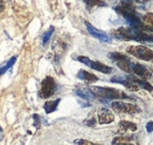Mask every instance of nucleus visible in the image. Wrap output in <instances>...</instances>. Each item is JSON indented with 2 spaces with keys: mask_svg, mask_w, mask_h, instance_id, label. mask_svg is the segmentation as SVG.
Returning <instances> with one entry per match:
<instances>
[{
  "mask_svg": "<svg viewBox=\"0 0 153 145\" xmlns=\"http://www.w3.org/2000/svg\"><path fill=\"white\" fill-rule=\"evenodd\" d=\"M57 88V84L55 82V79L53 77H46L42 82H41V87H40V95L41 98L47 99L51 97L56 92Z\"/></svg>",
  "mask_w": 153,
  "mask_h": 145,
  "instance_id": "5",
  "label": "nucleus"
},
{
  "mask_svg": "<svg viewBox=\"0 0 153 145\" xmlns=\"http://www.w3.org/2000/svg\"><path fill=\"white\" fill-rule=\"evenodd\" d=\"M0 132H2V127L1 126H0Z\"/></svg>",
  "mask_w": 153,
  "mask_h": 145,
  "instance_id": "27",
  "label": "nucleus"
},
{
  "mask_svg": "<svg viewBox=\"0 0 153 145\" xmlns=\"http://www.w3.org/2000/svg\"><path fill=\"white\" fill-rule=\"evenodd\" d=\"M152 30H153V28H152Z\"/></svg>",
  "mask_w": 153,
  "mask_h": 145,
  "instance_id": "28",
  "label": "nucleus"
},
{
  "mask_svg": "<svg viewBox=\"0 0 153 145\" xmlns=\"http://www.w3.org/2000/svg\"><path fill=\"white\" fill-rule=\"evenodd\" d=\"M76 59H78V61L82 62V63H84L85 65L89 66L90 68H92V70H98V72H102V74L108 75V74L111 72V70H112V68H111L110 66L105 65V64L100 63V62H98V61H92V60H90L89 58L85 57V56H79V57H76Z\"/></svg>",
  "mask_w": 153,
  "mask_h": 145,
  "instance_id": "6",
  "label": "nucleus"
},
{
  "mask_svg": "<svg viewBox=\"0 0 153 145\" xmlns=\"http://www.w3.org/2000/svg\"><path fill=\"white\" fill-rule=\"evenodd\" d=\"M90 90H92L96 97H100L102 99H122L127 98L126 94L120 92L119 90L111 87H101V86H92Z\"/></svg>",
  "mask_w": 153,
  "mask_h": 145,
  "instance_id": "1",
  "label": "nucleus"
},
{
  "mask_svg": "<svg viewBox=\"0 0 153 145\" xmlns=\"http://www.w3.org/2000/svg\"><path fill=\"white\" fill-rule=\"evenodd\" d=\"M84 124L87 126H90V127H94V126H96V118L90 115L89 117L84 121Z\"/></svg>",
  "mask_w": 153,
  "mask_h": 145,
  "instance_id": "21",
  "label": "nucleus"
},
{
  "mask_svg": "<svg viewBox=\"0 0 153 145\" xmlns=\"http://www.w3.org/2000/svg\"><path fill=\"white\" fill-rule=\"evenodd\" d=\"M109 59H111L121 70H123L124 72H131V64L132 62L130 61L129 58H127V56L123 55L121 53L117 52H112V53L108 54Z\"/></svg>",
  "mask_w": 153,
  "mask_h": 145,
  "instance_id": "3",
  "label": "nucleus"
},
{
  "mask_svg": "<svg viewBox=\"0 0 153 145\" xmlns=\"http://www.w3.org/2000/svg\"><path fill=\"white\" fill-rule=\"evenodd\" d=\"M121 84L125 86L127 90H131V92H138V90H140V86L138 85L137 83H135V82L132 81V80L128 79L127 77H125V79L122 81Z\"/></svg>",
  "mask_w": 153,
  "mask_h": 145,
  "instance_id": "15",
  "label": "nucleus"
},
{
  "mask_svg": "<svg viewBox=\"0 0 153 145\" xmlns=\"http://www.w3.org/2000/svg\"><path fill=\"white\" fill-rule=\"evenodd\" d=\"M137 129V126L135 123L130 121H121L119 124V132L124 134L127 132H135Z\"/></svg>",
  "mask_w": 153,
  "mask_h": 145,
  "instance_id": "12",
  "label": "nucleus"
},
{
  "mask_svg": "<svg viewBox=\"0 0 153 145\" xmlns=\"http://www.w3.org/2000/svg\"><path fill=\"white\" fill-rule=\"evenodd\" d=\"M146 129L148 132H153V122L152 121H149L146 125Z\"/></svg>",
  "mask_w": 153,
  "mask_h": 145,
  "instance_id": "25",
  "label": "nucleus"
},
{
  "mask_svg": "<svg viewBox=\"0 0 153 145\" xmlns=\"http://www.w3.org/2000/svg\"><path fill=\"white\" fill-rule=\"evenodd\" d=\"M88 9L94 7H106V2L104 0H83Z\"/></svg>",
  "mask_w": 153,
  "mask_h": 145,
  "instance_id": "16",
  "label": "nucleus"
},
{
  "mask_svg": "<svg viewBox=\"0 0 153 145\" xmlns=\"http://www.w3.org/2000/svg\"><path fill=\"white\" fill-rule=\"evenodd\" d=\"M16 60H17V57H16V56H14V57H12L11 59L9 60V62L7 63V65L3 66L2 68H0V76L3 75V74H4V72H7V70H10V68H11L12 66H13L14 64L16 63Z\"/></svg>",
  "mask_w": 153,
  "mask_h": 145,
  "instance_id": "18",
  "label": "nucleus"
},
{
  "mask_svg": "<svg viewBox=\"0 0 153 145\" xmlns=\"http://www.w3.org/2000/svg\"><path fill=\"white\" fill-rule=\"evenodd\" d=\"M98 118H99V123L102 124V125L103 124H109L114 121L113 114L108 108H105V107H103V108H101L99 111Z\"/></svg>",
  "mask_w": 153,
  "mask_h": 145,
  "instance_id": "9",
  "label": "nucleus"
},
{
  "mask_svg": "<svg viewBox=\"0 0 153 145\" xmlns=\"http://www.w3.org/2000/svg\"><path fill=\"white\" fill-rule=\"evenodd\" d=\"M133 140L132 137H117V138H114L112 141L113 145L117 144H130V141Z\"/></svg>",
  "mask_w": 153,
  "mask_h": 145,
  "instance_id": "17",
  "label": "nucleus"
},
{
  "mask_svg": "<svg viewBox=\"0 0 153 145\" xmlns=\"http://www.w3.org/2000/svg\"><path fill=\"white\" fill-rule=\"evenodd\" d=\"M111 108L115 111L117 114H137L140 111V107L137 105L131 104V103H125L122 101H114L111 103Z\"/></svg>",
  "mask_w": 153,
  "mask_h": 145,
  "instance_id": "4",
  "label": "nucleus"
},
{
  "mask_svg": "<svg viewBox=\"0 0 153 145\" xmlns=\"http://www.w3.org/2000/svg\"><path fill=\"white\" fill-rule=\"evenodd\" d=\"M33 118H34V126H36L37 128H39L40 127V124H41V119H40V117H39V115L35 114V115L33 116Z\"/></svg>",
  "mask_w": 153,
  "mask_h": 145,
  "instance_id": "23",
  "label": "nucleus"
},
{
  "mask_svg": "<svg viewBox=\"0 0 153 145\" xmlns=\"http://www.w3.org/2000/svg\"><path fill=\"white\" fill-rule=\"evenodd\" d=\"M76 76H78V78H79V79L83 80V81L87 82V83L97 82L99 80V78L97 77L96 75H94V74H91V72H86V70H80Z\"/></svg>",
  "mask_w": 153,
  "mask_h": 145,
  "instance_id": "10",
  "label": "nucleus"
},
{
  "mask_svg": "<svg viewBox=\"0 0 153 145\" xmlns=\"http://www.w3.org/2000/svg\"><path fill=\"white\" fill-rule=\"evenodd\" d=\"M125 79V77H123V76H114V77L111 78V82H113V83H122V81Z\"/></svg>",
  "mask_w": 153,
  "mask_h": 145,
  "instance_id": "24",
  "label": "nucleus"
},
{
  "mask_svg": "<svg viewBox=\"0 0 153 145\" xmlns=\"http://www.w3.org/2000/svg\"><path fill=\"white\" fill-rule=\"evenodd\" d=\"M76 95L79 96L80 98H82L83 100H94L96 98V95L92 93L91 90H88V88H76Z\"/></svg>",
  "mask_w": 153,
  "mask_h": 145,
  "instance_id": "11",
  "label": "nucleus"
},
{
  "mask_svg": "<svg viewBox=\"0 0 153 145\" xmlns=\"http://www.w3.org/2000/svg\"><path fill=\"white\" fill-rule=\"evenodd\" d=\"M53 31H55V28H53V26H51V28H48V31L43 35V37H42L43 45H46L47 43H48V41L51 40V35L53 34Z\"/></svg>",
  "mask_w": 153,
  "mask_h": 145,
  "instance_id": "19",
  "label": "nucleus"
},
{
  "mask_svg": "<svg viewBox=\"0 0 153 145\" xmlns=\"http://www.w3.org/2000/svg\"><path fill=\"white\" fill-rule=\"evenodd\" d=\"M85 25H86V28H87L88 33H89L91 36H94V38L99 39V40L102 41V42H106V43L111 42V37L108 36L105 32L98 30V28H94V25H91L88 21H85Z\"/></svg>",
  "mask_w": 153,
  "mask_h": 145,
  "instance_id": "7",
  "label": "nucleus"
},
{
  "mask_svg": "<svg viewBox=\"0 0 153 145\" xmlns=\"http://www.w3.org/2000/svg\"><path fill=\"white\" fill-rule=\"evenodd\" d=\"M127 52L131 54L132 56L138 58L140 60L148 62H153V51L143 45H137V46H130L127 49Z\"/></svg>",
  "mask_w": 153,
  "mask_h": 145,
  "instance_id": "2",
  "label": "nucleus"
},
{
  "mask_svg": "<svg viewBox=\"0 0 153 145\" xmlns=\"http://www.w3.org/2000/svg\"><path fill=\"white\" fill-rule=\"evenodd\" d=\"M134 1L140 2V3H145V2H147V1H149V0H134Z\"/></svg>",
  "mask_w": 153,
  "mask_h": 145,
  "instance_id": "26",
  "label": "nucleus"
},
{
  "mask_svg": "<svg viewBox=\"0 0 153 145\" xmlns=\"http://www.w3.org/2000/svg\"><path fill=\"white\" fill-rule=\"evenodd\" d=\"M128 79H130V80H132V81H134L135 83H137L138 85L140 86V87H143V88H145L146 90H148V92H152L153 90V86L151 85L149 82H147L145 79H138V78H136L135 76H128Z\"/></svg>",
  "mask_w": 153,
  "mask_h": 145,
  "instance_id": "13",
  "label": "nucleus"
},
{
  "mask_svg": "<svg viewBox=\"0 0 153 145\" xmlns=\"http://www.w3.org/2000/svg\"><path fill=\"white\" fill-rule=\"evenodd\" d=\"M61 99H56V100H51V101H46L44 104V111L46 114H51L57 109L58 105H59Z\"/></svg>",
  "mask_w": 153,
  "mask_h": 145,
  "instance_id": "14",
  "label": "nucleus"
},
{
  "mask_svg": "<svg viewBox=\"0 0 153 145\" xmlns=\"http://www.w3.org/2000/svg\"><path fill=\"white\" fill-rule=\"evenodd\" d=\"M131 72L135 74L136 76H138L142 79H149V78L152 77V74H151V72H149L148 68L140 63L131 64Z\"/></svg>",
  "mask_w": 153,
  "mask_h": 145,
  "instance_id": "8",
  "label": "nucleus"
},
{
  "mask_svg": "<svg viewBox=\"0 0 153 145\" xmlns=\"http://www.w3.org/2000/svg\"><path fill=\"white\" fill-rule=\"evenodd\" d=\"M74 144H80V145H92L94 143L90 142L88 140H84V139H76L74 141Z\"/></svg>",
  "mask_w": 153,
  "mask_h": 145,
  "instance_id": "22",
  "label": "nucleus"
},
{
  "mask_svg": "<svg viewBox=\"0 0 153 145\" xmlns=\"http://www.w3.org/2000/svg\"><path fill=\"white\" fill-rule=\"evenodd\" d=\"M144 22L147 25L153 28V14H147L146 16H144Z\"/></svg>",
  "mask_w": 153,
  "mask_h": 145,
  "instance_id": "20",
  "label": "nucleus"
}]
</instances>
